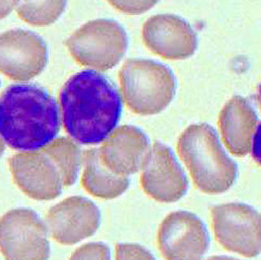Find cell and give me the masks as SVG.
Masks as SVG:
<instances>
[{
	"label": "cell",
	"mask_w": 261,
	"mask_h": 260,
	"mask_svg": "<svg viewBox=\"0 0 261 260\" xmlns=\"http://www.w3.org/2000/svg\"><path fill=\"white\" fill-rule=\"evenodd\" d=\"M142 169V188L155 200L171 203L186 195V174L174 152L164 144L154 143Z\"/></svg>",
	"instance_id": "obj_11"
},
{
	"label": "cell",
	"mask_w": 261,
	"mask_h": 260,
	"mask_svg": "<svg viewBox=\"0 0 261 260\" xmlns=\"http://www.w3.org/2000/svg\"><path fill=\"white\" fill-rule=\"evenodd\" d=\"M17 1H4L0 2V19L7 16L14 7L17 5Z\"/></svg>",
	"instance_id": "obj_23"
},
{
	"label": "cell",
	"mask_w": 261,
	"mask_h": 260,
	"mask_svg": "<svg viewBox=\"0 0 261 260\" xmlns=\"http://www.w3.org/2000/svg\"><path fill=\"white\" fill-rule=\"evenodd\" d=\"M84 170L82 186L91 195L104 199H115L130 185L128 177L118 175L102 162L99 148H91L82 155Z\"/></svg>",
	"instance_id": "obj_16"
},
{
	"label": "cell",
	"mask_w": 261,
	"mask_h": 260,
	"mask_svg": "<svg viewBox=\"0 0 261 260\" xmlns=\"http://www.w3.org/2000/svg\"><path fill=\"white\" fill-rule=\"evenodd\" d=\"M142 37L151 51L171 60L186 58L197 48V36L191 26L181 17L171 14L148 19Z\"/></svg>",
	"instance_id": "obj_13"
},
{
	"label": "cell",
	"mask_w": 261,
	"mask_h": 260,
	"mask_svg": "<svg viewBox=\"0 0 261 260\" xmlns=\"http://www.w3.org/2000/svg\"><path fill=\"white\" fill-rule=\"evenodd\" d=\"M64 1H38L18 4L20 17L33 25H48L55 21L65 7Z\"/></svg>",
	"instance_id": "obj_18"
},
{
	"label": "cell",
	"mask_w": 261,
	"mask_h": 260,
	"mask_svg": "<svg viewBox=\"0 0 261 260\" xmlns=\"http://www.w3.org/2000/svg\"><path fill=\"white\" fill-rule=\"evenodd\" d=\"M116 260H156L150 252L137 244L116 245Z\"/></svg>",
	"instance_id": "obj_20"
},
{
	"label": "cell",
	"mask_w": 261,
	"mask_h": 260,
	"mask_svg": "<svg viewBox=\"0 0 261 260\" xmlns=\"http://www.w3.org/2000/svg\"><path fill=\"white\" fill-rule=\"evenodd\" d=\"M127 35L119 23L108 19L92 20L66 41L79 64L99 70L117 65L127 48Z\"/></svg>",
	"instance_id": "obj_5"
},
{
	"label": "cell",
	"mask_w": 261,
	"mask_h": 260,
	"mask_svg": "<svg viewBox=\"0 0 261 260\" xmlns=\"http://www.w3.org/2000/svg\"><path fill=\"white\" fill-rule=\"evenodd\" d=\"M116 8L127 14H139L152 7L155 2H112Z\"/></svg>",
	"instance_id": "obj_21"
},
{
	"label": "cell",
	"mask_w": 261,
	"mask_h": 260,
	"mask_svg": "<svg viewBox=\"0 0 261 260\" xmlns=\"http://www.w3.org/2000/svg\"><path fill=\"white\" fill-rule=\"evenodd\" d=\"M257 121L254 109L243 97L234 96L225 104L218 123L224 144L233 155L249 153Z\"/></svg>",
	"instance_id": "obj_15"
},
{
	"label": "cell",
	"mask_w": 261,
	"mask_h": 260,
	"mask_svg": "<svg viewBox=\"0 0 261 260\" xmlns=\"http://www.w3.org/2000/svg\"><path fill=\"white\" fill-rule=\"evenodd\" d=\"M158 239L160 250L167 260H200L210 245L209 233L203 222L185 210L166 217Z\"/></svg>",
	"instance_id": "obj_8"
},
{
	"label": "cell",
	"mask_w": 261,
	"mask_h": 260,
	"mask_svg": "<svg viewBox=\"0 0 261 260\" xmlns=\"http://www.w3.org/2000/svg\"><path fill=\"white\" fill-rule=\"evenodd\" d=\"M119 77L126 104L142 115L156 114L164 110L175 92L172 71L154 60H128L123 65Z\"/></svg>",
	"instance_id": "obj_4"
},
{
	"label": "cell",
	"mask_w": 261,
	"mask_h": 260,
	"mask_svg": "<svg viewBox=\"0 0 261 260\" xmlns=\"http://www.w3.org/2000/svg\"><path fill=\"white\" fill-rule=\"evenodd\" d=\"M0 252L6 260H48L47 227L35 211L10 210L0 218Z\"/></svg>",
	"instance_id": "obj_6"
},
{
	"label": "cell",
	"mask_w": 261,
	"mask_h": 260,
	"mask_svg": "<svg viewBox=\"0 0 261 260\" xmlns=\"http://www.w3.org/2000/svg\"><path fill=\"white\" fill-rule=\"evenodd\" d=\"M70 260H111V250L103 242H90L79 248Z\"/></svg>",
	"instance_id": "obj_19"
},
{
	"label": "cell",
	"mask_w": 261,
	"mask_h": 260,
	"mask_svg": "<svg viewBox=\"0 0 261 260\" xmlns=\"http://www.w3.org/2000/svg\"><path fill=\"white\" fill-rule=\"evenodd\" d=\"M258 98H259V103H260L261 106V84L259 87V95H258Z\"/></svg>",
	"instance_id": "obj_26"
},
{
	"label": "cell",
	"mask_w": 261,
	"mask_h": 260,
	"mask_svg": "<svg viewBox=\"0 0 261 260\" xmlns=\"http://www.w3.org/2000/svg\"><path fill=\"white\" fill-rule=\"evenodd\" d=\"M101 214L96 204L87 198L71 196L54 205L46 220L54 239L71 245L90 237L100 225Z\"/></svg>",
	"instance_id": "obj_12"
},
{
	"label": "cell",
	"mask_w": 261,
	"mask_h": 260,
	"mask_svg": "<svg viewBox=\"0 0 261 260\" xmlns=\"http://www.w3.org/2000/svg\"><path fill=\"white\" fill-rule=\"evenodd\" d=\"M9 165L17 186L32 199L52 200L62 192V172L45 148L17 154L9 159Z\"/></svg>",
	"instance_id": "obj_9"
},
{
	"label": "cell",
	"mask_w": 261,
	"mask_h": 260,
	"mask_svg": "<svg viewBox=\"0 0 261 260\" xmlns=\"http://www.w3.org/2000/svg\"><path fill=\"white\" fill-rule=\"evenodd\" d=\"M252 154H253V159L261 166V123H259L253 139Z\"/></svg>",
	"instance_id": "obj_22"
},
{
	"label": "cell",
	"mask_w": 261,
	"mask_h": 260,
	"mask_svg": "<svg viewBox=\"0 0 261 260\" xmlns=\"http://www.w3.org/2000/svg\"><path fill=\"white\" fill-rule=\"evenodd\" d=\"M217 240L231 252L255 257L261 252V214L250 205L228 203L212 210Z\"/></svg>",
	"instance_id": "obj_7"
},
{
	"label": "cell",
	"mask_w": 261,
	"mask_h": 260,
	"mask_svg": "<svg viewBox=\"0 0 261 260\" xmlns=\"http://www.w3.org/2000/svg\"><path fill=\"white\" fill-rule=\"evenodd\" d=\"M66 132L82 145L103 142L121 115V96L103 75L82 70L67 81L60 94Z\"/></svg>",
	"instance_id": "obj_1"
},
{
	"label": "cell",
	"mask_w": 261,
	"mask_h": 260,
	"mask_svg": "<svg viewBox=\"0 0 261 260\" xmlns=\"http://www.w3.org/2000/svg\"><path fill=\"white\" fill-rule=\"evenodd\" d=\"M99 149L102 162L110 170L128 177L143 167L151 148L144 132L125 125L113 131Z\"/></svg>",
	"instance_id": "obj_14"
},
{
	"label": "cell",
	"mask_w": 261,
	"mask_h": 260,
	"mask_svg": "<svg viewBox=\"0 0 261 260\" xmlns=\"http://www.w3.org/2000/svg\"><path fill=\"white\" fill-rule=\"evenodd\" d=\"M177 149L198 189L203 192L221 193L236 180L237 166L209 124L189 126L180 136Z\"/></svg>",
	"instance_id": "obj_3"
},
{
	"label": "cell",
	"mask_w": 261,
	"mask_h": 260,
	"mask_svg": "<svg viewBox=\"0 0 261 260\" xmlns=\"http://www.w3.org/2000/svg\"><path fill=\"white\" fill-rule=\"evenodd\" d=\"M206 260H239L231 257L228 256H213Z\"/></svg>",
	"instance_id": "obj_24"
},
{
	"label": "cell",
	"mask_w": 261,
	"mask_h": 260,
	"mask_svg": "<svg viewBox=\"0 0 261 260\" xmlns=\"http://www.w3.org/2000/svg\"><path fill=\"white\" fill-rule=\"evenodd\" d=\"M44 148L54 157L61 168L64 186L74 185L77 180L82 159L79 146L70 139L61 137L53 141Z\"/></svg>",
	"instance_id": "obj_17"
},
{
	"label": "cell",
	"mask_w": 261,
	"mask_h": 260,
	"mask_svg": "<svg viewBox=\"0 0 261 260\" xmlns=\"http://www.w3.org/2000/svg\"><path fill=\"white\" fill-rule=\"evenodd\" d=\"M4 149H5V145H4V141L0 137V157L4 153Z\"/></svg>",
	"instance_id": "obj_25"
},
{
	"label": "cell",
	"mask_w": 261,
	"mask_h": 260,
	"mask_svg": "<svg viewBox=\"0 0 261 260\" xmlns=\"http://www.w3.org/2000/svg\"><path fill=\"white\" fill-rule=\"evenodd\" d=\"M59 128L57 102L42 87L14 84L0 96V135L11 148L42 149L53 142Z\"/></svg>",
	"instance_id": "obj_2"
},
{
	"label": "cell",
	"mask_w": 261,
	"mask_h": 260,
	"mask_svg": "<svg viewBox=\"0 0 261 260\" xmlns=\"http://www.w3.org/2000/svg\"><path fill=\"white\" fill-rule=\"evenodd\" d=\"M48 60L46 44L32 31L15 29L0 35V72L14 80L38 75Z\"/></svg>",
	"instance_id": "obj_10"
}]
</instances>
